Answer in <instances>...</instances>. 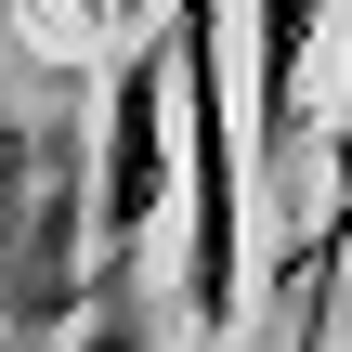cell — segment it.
Here are the masks:
<instances>
[{"mask_svg": "<svg viewBox=\"0 0 352 352\" xmlns=\"http://www.w3.org/2000/svg\"><path fill=\"white\" fill-rule=\"evenodd\" d=\"M248 13V52H235V118H248V157L287 170V144L314 131V52H327V0H235Z\"/></svg>", "mask_w": 352, "mask_h": 352, "instance_id": "3", "label": "cell"}, {"mask_svg": "<svg viewBox=\"0 0 352 352\" xmlns=\"http://www.w3.org/2000/svg\"><path fill=\"white\" fill-rule=\"evenodd\" d=\"M170 222V39L144 26L104 78V157H91V235H104V274L144 261V235Z\"/></svg>", "mask_w": 352, "mask_h": 352, "instance_id": "2", "label": "cell"}, {"mask_svg": "<svg viewBox=\"0 0 352 352\" xmlns=\"http://www.w3.org/2000/svg\"><path fill=\"white\" fill-rule=\"evenodd\" d=\"M235 0H170V131H183V340H235L248 300V118H235Z\"/></svg>", "mask_w": 352, "mask_h": 352, "instance_id": "1", "label": "cell"}, {"mask_svg": "<svg viewBox=\"0 0 352 352\" xmlns=\"http://www.w3.org/2000/svg\"><path fill=\"white\" fill-rule=\"evenodd\" d=\"M340 261H352V52H340V104H327V222H314V248H300V340H327V300H340Z\"/></svg>", "mask_w": 352, "mask_h": 352, "instance_id": "4", "label": "cell"}, {"mask_svg": "<svg viewBox=\"0 0 352 352\" xmlns=\"http://www.w3.org/2000/svg\"><path fill=\"white\" fill-rule=\"evenodd\" d=\"M222 352H235V340H222Z\"/></svg>", "mask_w": 352, "mask_h": 352, "instance_id": "7", "label": "cell"}, {"mask_svg": "<svg viewBox=\"0 0 352 352\" xmlns=\"http://www.w3.org/2000/svg\"><path fill=\"white\" fill-rule=\"evenodd\" d=\"M39 209H52V196H39V144H26V131L0 118V248H13V235H26Z\"/></svg>", "mask_w": 352, "mask_h": 352, "instance_id": "5", "label": "cell"}, {"mask_svg": "<svg viewBox=\"0 0 352 352\" xmlns=\"http://www.w3.org/2000/svg\"><path fill=\"white\" fill-rule=\"evenodd\" d=\"M78 352H144V314H118V300H104V314H91V340Z\"/></svg>", "mask_w": 352, "mask_h": 352, "instance_id": "6", "label": "cell"}]
</instances>
